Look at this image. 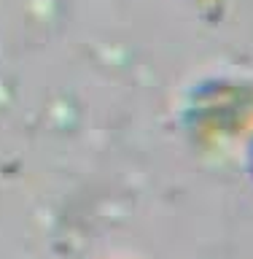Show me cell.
Masks as SVG:
<instances>
[{
    "label": "cell",
    "mask_w": 253,
    "mask_h": 259,
    "mask_svg": "<svg viewBox=\"0 0 253 259\" xmlns=\"http://www.w3.org/2000/svg\"><path fill=\"white\" fill-rule=\"evenodd\" d=\"M242 167H245L248 178L253 181V133H250L248 143H245V151H242Z\"/></svg>",
    "instance_id": "cell-1"
}]
</instances>
